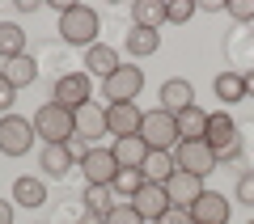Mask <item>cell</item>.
<instances>
[{
  "label": "cell",
  "instance_id": "obj_4",
  "mask_svg": "<svg viewBox=\"0 0 254 224\" xmlns=\"http://www.w3.org/2000/svg\"><path fill=\"white\" fill-rule=\"evenodd\" d=\"M140 140L148 144V153H174L178 144V123H174L170 110H144V123H140Z\"/></svg>",
  "mask_w": 254,
  "mask_h": 224
},
{
  "label": "cell",
  "instance_id": "obj_22",
  "mask_svg": "<svg viewBox=\"0 0 254 224\" xmlns=\"http://www.w3.org/2000/svg\"><path fill=\"white\" fill-rule=\"evenodd\" d=\"M13 203L17 207H43L47 203V182L43 178H17L13 182Z\"/></svg>",
  "mask_w": 254,
  "mask_h": 224
},
{
  "label": "cell",
  "instance_id": "obj_7",
  "mask_svg": "<svg viewBox=\"0 0 254 224\" xmlns=\"http://www.w3.org/2000/svg\"><path fill=\"white\" fill-rule=\"evenodd\" d=\"M51 102H60L64 110H81V106H89L93 102V85H89V72H64L60 81H55V89H51Z\"/></svg>",
  "mask_w": 254,
  "mask_h": 224
},
{
  "label": "cell",
  "instance_id": "obj_24",
  "mask_svg": "<svg viewBox=\"0 0 254 224\" xmlns=\"http://www.w3.org/2000/svg\"><path fill=\"white\" fill-rule=\"evenodd\" d=\"M131 17H136L140 30H161L165 26V0H136Z\"/></svg>",
  "mask_w": 254,
  "mask_h": 224
},
{
  "label": "cell",
  "instance_id": "obj_36",
  "mask_svg": "<svg viewBox=\"0 0 254 224\" xmlns=\"http://www.w3.org/2000/svg\"><path fill=\"white\" fill-rule=\"evenodd\" d=\"M242 81H246V98H254V68L242 72Z\"/></svg>",
  "mask_w": 254,
  "mask_h": 224
},
{
  "label": "cell",
  "instance_id": "obj_30",
  "mask_svg": "<svg viewBox=\"0 0 254 224\" xmlns=\"http://www.w3.org/2000/svg\"><path fill=\"white\" fill-rule=\"evenodd\" d=\"M102 224H148V220H144V216H140L131 203H123V199H119V207H115V212H110Z\"/></svg>",
  "mask_w": 254,
  "mask_h": 224
},
{
  "label": "cell",
  "instance_id": "obj_12",
  "mask_svg": "<svg viewBox=\"0 0 254 224\" xmlns=\"http://www.w3.org/2000/svg\"><path fill=\"white\" fill-rule=\"evenodd\" d=\"M127 203L136 207L144 220H161V216L174 207V203H170V195H165V186H157V182H144V186H140L136 195L127 199Z\"/></svg>",
  "mask_w": 254,
  "mask_h": 224
},
{
  "label": "cell",
  "instance_id": "obj_28",
  "mask_svg": "<svg viewBox=\"0 0 254 224\" xmlns=\"http://www.w3.org/2000/svg\"><path fill=\"white\" fill-rule=\"evenodd\" d=\"M140 186H144V173L140 169H119V178H115V195L119 199H131Z\"/></svg>",
  "mask_w": 254,
  "mask_h": 224
},
{
  "label": "cell",
  "instance_id": "obj_33",
  "mask_svg": "<svg viewBox=\"0 0 254 224\" xmlns=\"http://www.w3.org/2000/svg\"><path fill=\"white\" fill-rule=\"evenodd\" d=\"M13 102H17V89H13L9 76L0 72V114H13Z\"/></svg>",
  "mask_w": 254,
  "mask_h": 224
},
{
  "label": "cell",
  "instance_id": "obj_35",
  "mask_svg": "<svg viewBox=\"0 0 254 224\" xmlns=\"http://www.w3.org/2000/svg\"><path fill=\"white\" fill-rule=\"evenodd\" d=\"M13 212H17L13 199H0V224H13Z\"/></svg>",
  "mask_w": 254,
  "mask_h": 224
},
{
  "label": "cell",
  "instance_id": "obj_29",
  "mask_svg": "<svg viewBox=\"0 0 254 224\" xmlns=\"http://www.w3.org/2000/svg\"><path fill=\"white\" fill-rule=\"evenodd\" d=\"M195 0H165V21H174V26H187L190 17H195Z\"/></svg>",
  "mask_w": 254,
  "mask_h": 224
},
{
  "label": "cell",
  "instance_id": "obj_15",
  "mask_svg": "<svg viewBox=\"0 0 254 224\" xmlns=\"http://www.w3.org/2000/svg\"><path fill=\"white\" fill-rule=\"evenodd\" d=\"M119 68H123V63H119V51H115V47L93 43L89 51H85V72H89V76H102V81H106V76H115Z\"/></svg>",
  "mask_w": 254,
  "mask_h": 224
},
{
  "label": "cell",
  "instance_id": "obj_21",
  "mask_svg": "<svg viewBox=\"0 0 254 224\" xmlns=\"http://www.w3.org/2000/svg\"><path fill=\"white\" fill-rule=\"evenodd\" d=\"M174 123H178V140H203L208 135V110L187 106L182 114H174Z\"/></svg>",
  "mask_w": 254,
  "mask_h": 224
},
{
  "label": "cell",
  "instance_id": "obj_9",
  "mask_svg": "<svg viewBox=\"0 0 254 224\" xmlns=\"http://www.w3.org/2000/svg\"><path fill=\"white\" fill-rule=\"evenodd\" d=\"M81 173H85V186H115L119 161L110 148H89V157L81 161Z\"/></svg>",
  "mask_w": 254,
  "mask_h": 224
},
{
  "label": "cell",
  "instance_id": "obj_2",
  "mask_svg": "<svg viewBox=\"0 0 254 224\" xmlns=\"http://www.w3.org/2000/svg\"><path fill=\"white\" fill-rule=\"evenodd\" d=\"M34 135L43 144H68L76 135V118H72V110H64L60 102H43V106L34 110Z\"/></svg>",
  "mask_w": 254,
  "mask_h": 224
},
{
  "label": "cell",
  "instance_id": "obj_27",
  "mask_svg": "<svg viewBox=\"0 0 254 224\" xmlns=\"http://www.w3.org/2000/svg\"><path fill=\"white\" fill-rule=\"evenodd\" d=\"M85 207H89L93 216H102V220H106V216L119 207L115 186H85Z\"/></svg>",
  "mask_w": 254,
  "mask_h": 224
},
{
  "label": "cell",
  "instance_id": "obj_14",
  "mask_svg": "<svg viewBox=\"0 0 254 224\" xmlns=\"http://www.w3.org/2000/svg\"><path fill=\"white\" fill-rule=\"evenodd\" d=\"M161 110H170V114H182L187 106H195V85L190 81H182V76H174V81H165L161 85Z\"/></svg>",
  "mask_w": 254,
  "mask_h": 224
},
{
  "label": "cell",
  "instance_id": "obj_3",
  "mask_svg": "<svg viewBox=\"0 0 254 224\" xmlns=\"http://www.w3.org/2000/svg\"><path fill=\"white\" fill-rule=\"evenodd\" d=\"M208 148L216 153V165H229L242 157V135H237V123L229 110H216V114H208Z\"/></svg>",
  "mask_w": 254,
  "mask_h": 224
},
{
  "label": "cell",
  "instance_id": "obj_8",
  "mask_svg": "<svg viewBox=\"0 0 254 224\" xmlns=\"http://www.w3.org/2000/svg\"><path fill=\"white\" fill-rule=\"evenodd\" d=\"M140 89H144V72H140L136 63H123L115 76L102 81V98H106V106H115V102H136Z\"/></svg>",
  "mask_w": 254,
  "mask_h": 224
},
{
  "label": "cell",
  "instance_id": "obj_23",
  "mask_svg": "<svg viewBox=\"0 0 254 224\" xmlns=\"http://www.w3.org/2000/svg\"><path fill=\"white\" fill-rule=\"evenodd\" d=\"M17 55H26V30L17 21H0V59L9 63Z\"/></svg>",
  "mask_w": 254,
  "mask_h": 224
},
{
  "label": "cell",
  "instance_id": "obj_5",
  "mask_svg": "<svg viewBox=\"0 0 254 224\" xmlns=\"http://www.w3.org/2000/svg\"><path fill=\"white\" fill-rule=\"evenodd\" d=\"M34 123L21 114H0V153L4 157H26L34 148Z\"/></svg>",
  "mask_w": 254,
  "mask_h": 224
},
{
  "label": "cell",
  "instance_id": "obj_16",
  "mask_svg": "<svg viewBox=\"0 0 254 224\" xmlns=\"http://www.w3.org/2000/svg\"><path fill=\"white\" fill-rule=\"evenodd\" d=\"M76 165V157L68 153V144H43V153H38V169H47L51 178H68Z\"/></svg>",
  "mask_w": 254,
  "mask_h": 224
},
{
  "label": "cell",
  "instance_id": "obj_26",
  "mask_svg": "<svg viewBox=\"0 0 254 224\" xmlns=\"http://www.w3.org/2000/svg\"><path fill=\"white\" fill-rule=\"evenodd\" d=\"M212 93H216V102H242V98H246V81H242V72H237V68L220 72L216 81H212Z\"/></svg>",
  "mask_w": 254,
  "mask_h": 224
},
{
  "label": "cell",
  "instance_id": "obj_34",
  "mask_svg": "<svg viewBox=\"0 0 254 224\" xmlns=\"http://www.w3.org/2000/svg\"><path fill=\"white\" fill-rule=\"evenodd\" d=\"M153 224H195V220H190L187 207H170V212H165L161 220H153Z\"/></svg>",
  "mask_w": 254,
  "mask_h": 224
},
{
  "label": "cell",
  "instance_id": "obj_18",
  "mask_svg": "<svg viewBox=\"0 0 254 224\" xmlns=\"http://www.w3.org/2000/svg\"><path fill=\"white\" fill-rule=\"evenodd\" d=\"M76 135H85V140H98V135H110L106 131V110H102V106H93V102H89V106H81V110H76Z\"/></svg>",
  "mask_w": 254,
  "mask_h": 224
},
{
  "label": "cell",
  "instance_id": "obj_13",
  "mask_svg": "<svg viewBox=\"0 0 254 224\" xmlns=\"http://www.w3.org/2000/svg\"><path fill=\"white\" fill-rule=\"evenodd\" d=\"M203 190H208V186H203V178H195V173H182V169L174 173L170 182H165V195H170V203H174V207H187V212H190V203H195Z\"/></svg>",
  "mask_w": 254,
  "mask_h": 224
},
{
  "label": "cell",
  "instance_id": "obj_32",
  "mask_svg": "<svg viewBox=\"0 0 254 224\" xmlns=\"http://www.w3.org/2000/svg\"><path fill=\"white\" fill-rule=\"evenodd\" d=\"M237 203L254 207V169H246L242 178H237Z\"/></svg>",
  "mask_w": 254,
  "mask_h": 224
},
{
  "label": "cell",
  "instance_id": "obj_19",
  "mask_svg": "<svg viewBox=\"0 0 254 224\" xmlns=\"http://www.w3.org/2000/svg\"><path fill=\"white\" fill-rule=\"evenodd\" d=\"M0 72L9 76L13 89H30V85L38 81V59H34V55H17V59H9Z\"/></svg>",
  "mask_w": 254,
  "mask_h": 224
},
{
  "label": "cell",
  "instance_id": "obj_6",
  "mask_svg": "<svg viewBox=\"0 0 254 224\" xmlns=\"http://www.w3.org/2000/svg\"><path fill=\"white\" fill-rule=\"evenodd\" d=\"M174 165L182 173H195V178H208L216 169V153L208 148V140H178L174 144Z\"/></svg>",
  "mask_w": 254,
  "mask_h": 224
},
{
  "label": "cell",
  "instance_id": "obj_20",
  "mask_svg": "<svg viewBox=\"0 0 254 224\" xmlns=\"http://www.w3.org/2000/svg\"><path fill=\"white\" fill-rule=\"evenodd\" d=\"M140 173H144V182H157V186H165V182L178 173V165H174V153H148L144 165H140Z\"/></svg>",
  "mask_w": 254,
  "mask_h": 224
},
{
  "label": "cell",
  "instance_id": "obj_11",
  "mask_svg": "<svg viewBox=\"0 0 254 224\" xmlns=\"http://www.w3.org/2000/svg\"><path fill=\"white\" fill-rule=\"evenodd\" d=\"M229 212H233V203H229L220 190H203V195L190 203V220L195 224H229Z\"/></svg>",
  "mask_w": 254,
  "mask_h": 224
},
{
  "label": "cell",
  "instance_id": "obj_17",
  "mask_svg": "<svg viewBox=\"0 0 254 224\" xmlns=\"http://www.w3.org/2000/svg\"><path fill=\"white\" fill-rule=\"evenodd\" d=\"M110 153H115L119 169H140V165H144V157H148V144L140 140V135H123V140L110 144Z\"/></svg>",
  "mask_w": 254,
  "mask_h": 224
},
{
  "label": "cell",
  "instance_id": "obj_10",
  "mask_svg": "<svg viewBox=\"0 0 254 224\" xmlns=\"http://www.w3.org/2000/svg\"><path fill=\"white\" fill-rule=\"evenodd\" d=\"M140 123H144V110H140L136 102H115V106H106V131L115 135V140L140 135Z\"/></svg>",
  "mask_w": 254,
  "mask_h": 224
},
{
  "label": "cell",
  "instance_id": "obj_37",
  "mask_svg": "<svg viewBox=\"0 0 254 224\" xmlns=\"http://www.w3.org/2000/svg\"><path fill=\"white\" fill-rule=\"evenodd\" d=\"M76 224H102V216H93L89 207H85V216H81V220H76Z\"/></svg>",
  "mask_w": 254,
  "mask_h": 224
},
{
  "label": "cell",
  "instance_id": "obj_1",
  "mask_svg": "<svg viewBox=\"0 0 254 224\" xmlns=\"http://www.w3.org/2000/svg\"><path fill=\"white\" fill-rule=\"evenodd\" d=\"M98 34H102V17L89 9V4H68V9L60 13L64 47H85V51H89V47L98 43Z\"/></svg>",
  "mask_w": 254,
  "mask_h": 224
},
{
  "label": "cell",
  "instance_id": "obj_25",
  "mask_svg": "<svg viewBox=\"0 0 254 224\" xmlns=\"http://www.w3.org/2000/svg\"><path fill=\"white\" fill-rule=\"evenodd\" d=\"M123 47H127V55L144 59V55H157V47H161V34H157V30H140V26H131V34L123 38Z\"/></svg>",
  "mask_w": 254,
  "mask_h": 224
},
{
  "label": "cell",
  "instance_id": "obj_31",
  "mask_svg": "<svg viewBox=\"0 0 254 224\" xmlns=\"http://www.w3.org/2000/svg\"><path fill=\"white\" fill-rule=\"evenodd\" d=\"M225 13H229L233 21H254V0H229Z\"/></svg>",
  "mask_w": 254,
  "mask_h": 224
},
{
  "label": "cell",
  "instance_id": "obj_38",
  "mask_svg": "<svg viewBox=\"0 0 254 224\" xmlns=\"http://www.w3.org/2000/svg\"><path fill=\"white\" fill-rule=\"evenodd\" d=\"M250 224H254V220H250Z\"/></svg>",
  "mask_w": 254,
  "mask_h": 224
}]
</instances>
